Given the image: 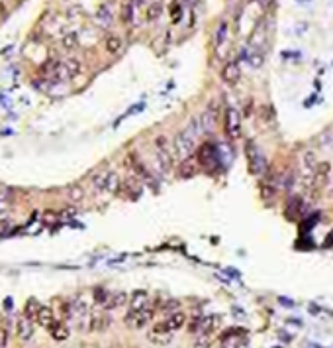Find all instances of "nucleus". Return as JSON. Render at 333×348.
<instances>
[{
    "label": "nucleus",
    "instance_id": "obj_23",
    "mask_svg": "<svg viewBox=\"0 0 333 348\" xmlns=\"http://www.w3.org/2000/svg\"><path fill=\"white\" fill-rule=\"evenodd\" d=\"M96 24L98 26H102V28H108L110 24H112V10H110V6L108 4H102L100 8H98V12H96Z\"/></svg>",
    "mask_w": 333,
    "mask_h": 348
},
{
    "label": "nucleus",
    "instance_id": "obj_37",
    "mask_svg": "<svg viewBox=\"0 0 333 348\" xmlns=\"http://www.w3.org/2000/svg\"><path fill=\"white\" fill-rule=\"evenodd\" d=\"M110 295H112V293H108L106 289H102V287H98V289H94V301H96V303H100V305H104V307H106V303H108Z\"/></svg>",
    "mask_w": 333,
    "mask_h": 348
},
{
    "label": "nucleus",
    "instance_id": "obj_42",
    "mask_svg": "<svg viewBox=\"0 0 333 348\" xmlns=\"http://www.w3.org/2000/svg\"><path fill=\"white\" fill-rule=\"evenodd\" d=\"M129 2H131V4H134V6H141V4H143V2H145V0H129Z\"/></svg>",
    "mask_w": 333,
    "mask_h": 348
},
{
    "label": "nucleus",
    "instance_id": "obj_6",
    "mask_svg": "<svg viewBox=\"0 0 333 348\" xmlns=\"http://www.w3.org/2000/svg\"><path fill=\"white\" fill-rule=\"evenodd\" d=\"M198 164L204 169H216L220 164V156L218 150L214 147V144H204L198 147Z\"/></svg>",
    "mask_w": 333,
    "mask_h": 348
},
{
    "label": "nucleus",
    "instance_id": "obj_29",
    "mask_svg": "<svg viewBox=\"0 0 333 348\" xmlns=\"http://www.w3.org/2000/svg\"><path fill=\"white\" fill-rule=\"evenodd\" d=\"M123 189H125V193H127V197H131V199H136L138 195H140L141 187L140 183L136 181V179H129V181H125V183L122 185Z\"/></svg>",
    "mask_w": 333,
    "mask_h": 348
},
{
    "label": "nucleus",
    "instance_id": "obj_16",
    "mask_svg": "<svg viewBox=\"0 0 333 348\" xmlns=\"http://www.w3.org/2000/svg\"><path fill=\"white\" fill-rule=\"evenodd\" d=\"M16 334L20 340H30L32 336H34V321H30V319H20L16 325Z\"/></svg>",
    "mask_w": 333,
    "mask_h": 348
},
{
    "label": "nucleus",
    "instance_id": "obj_35",
    "mask_svg": "<svg viewBox=\"0 0 333 348\" xmlns=\"http://www.w3.org/2000/svg\"><path fill=\"white\" fill-rule=\"evenodd\" d=\"M79 45V36L77 34H67V36H63V47L65 49H75Z\"/></svg>",
    "mask_w": 333,
    "mask_h": 348
},
{
    "label": "nucleus",
    "instance_id": "obj_22",
    "mask_svg": "<svg viewBox=\"0 0 333 348\" xmlns=\"http://www.w3.org/2000/svg\"><path fill=\"white\" fill-rule=\"evenodd\" d=\"M165 323H167V327H169V330H178V329H182L184 325H186V315L184 313H180V311H176L173 313V315H169L167 319H165Z\"/></svg>",
    "mask_w": 333,
    "mask_h": 348
},
{
    "label": "nucleus",
    "instance_id": "obj_2",
    "mask_svg": "<svg viewBox=\"0 0 333 348\" xmlns=\"http://www.w3.org/2000/svg\"><path fill=\"white\" fill-rule=\"evenodd\" d=\"M245 156H247V167H249V173L251 175H263L264 171H267V167H269V164H267V158H264V154L257 147V144L255 142H247L245 144Z\"/></svg>",
    "mask_w": 333,
    "mask_h": 348
},
{
    "label": "nucleus",
    "instance_id": "obj_3",
    "mask_svg": "<svg viewBox=\"0 0 333 348\" xmlns=\"http://www.w3.org/2000/svg\"><path fill=\"white\" fill-rule=\"evenodd\" d=\"M155 317V309L153 307H145L141 311H127V315L123 317V323L129 329H143L147 327Z\"/></svg>",
    "mask_w": 333,
    "mask_h": 348
},
{
    "label": "nucleus",
    "instance_id": "obj_19",
    "mask_svg": "<svg viewBox=\"0 0 333 348\" xmlns=\"http://www.w3.org/2000/svg\"><path fill=\"white\" fill-rule=\"evenodd\" d=\"M37 325L39 327H43V329H51V325L55 323V315H53V309L51 307H43L41 305V309H39V313H37Z\"/></svg>",
    "mask_w": 333,
    "mask_h": 348
},
{
    "label": "nucleus",
    "instance_id": "obj_1",
    "mask_svg": "<svg viewBox=\"0 0 333 348\" xmlns=\"http://www.w3.org/2000/svg\"><path fill=\"white\" fill-rule=\"evenodd\" d=\"M92 189L94 191H104V193H118L122 189L120 175L112 169H100L92 175Z\"/></svg>",
    "mask_w": 333,
    "mask_h": 348
},
{
    "label": "nucleus",
    "instance_id": "obj_34",
    "mask_svg": "<svg viewBox=\"0 0 333 348\" xmlns=\"http://www.w3.org/2000/svg\"><path fill=\"white\" fill-rule=\"evenodd\" d=\"M210 346H212V336H208V334H198L192 344V348H210Z\"/></svg>",
    "mask_w": 333,
    "mask_h": 348
},
{
    "label": "nucleus",
    "instance_id": "obj_20",
    "mask_svg": "<svg viewBox=\"0 0 333 348\" xmlns=\"http://www.w3.org/2000/svg\"><path fill=\"white\" fill-rule=\"evenodd\" d=\"M49 334H51L53 340L61 342V340H67L69 338V327L63 323V321H55L49 329Z\"/></svg>",
    "mask_w": 333,
    "mask_h": 348
},
{
    "label": "nucleus",
    "instance_id": "obj_30",
    "mask_svg": "<svg viewBox=\"0 0 333 348\" xmlns=\"http://www.w3.org/2000/svg\"><path fill=\"white\" fill-rule=\"evenodd\" d=\"M69 201L73 203H81L83 199H85V189L81 187V185H73V187H69Z\"/></svg>",
    "mask_w": 333,
    "mask_h": 348
},
{
    "label": "nucleus",
    "instance_id": "obj_24",
    "mask_svg": "<svg viewBox=\"0 0 333 348\" xmlns=\"http://www.w3.org/2000/svg\"><path fill=\"white\" fill-rule=\"evenodd\" d=\"M104 45H106V52H108L110 55H118L120 52H122L123 41H122V37L120 36H108L106 37V41H104Z\"/></svg>",
    "mask_w": 333,
    "mask_h": 348
},
{
    "label": "nucleus",
    "instance_id": "obj_26",
    "mask_svg": "<svg viewBox=\"0 0 333 348\" xmlns=\"http://www.w3.org/2000/svg\"><path fill=\"white\" fill-rule=\"evenodd\" d=\"M39 309H41V305H39L35 299H28V303H26V307H24V315H26V319H30V321L37 319Z\"/></svg>",
    "mask_w": 333,
    "mask_h": 348
},
{
    "label": "nucleus",
    "instance_id": "obj_25",
    "mask_svg": "<svg viewBox=\"0 0 333 348\" xmlns=\"http://www.w3.org/2000/svg\"><path fill=\"white\" fill-rule=\"evenodd\" d=\"M125 303H127V293L118 291V293L110 295V299H108V303H106V309H108V311H112V309H120V307H123Z\"/></svg>",
    "mask_w": 333,
    "mask_h": 348
},
{
    "label": "nucleus",
    "instance_id": "obj_38",
    "mask_svg": "<svg viewBox=\"0 0 333 348\" xmlns=\"http://www.w3.org/2000/svg\"><path fill=\"white\" fill-rule=\"evenodd\" d=\"M10 342V329L8 325H2L0 327V348H6Z\"/></svg>",
    "mask_w": 333,
    "mask_h": 348
},
{
    "label": "nucleus",
    "instance_id": "obj_17",
    "mask_svg": "<svg viewBox=\"0 0 333 348\" xmlns=\"http://www.w3.org/2000/svg\"><path fill=\"white\" fill-rule=\"evenodd\" d=\"M302 213H304V203H302L300 197H292L290 201L286 203V207H284V215L290 220L298 219Z\"/></svg>",
    "mask_w": 333,
    "mask_h": 348
},
{
    "label": "nucleus",
    "instance_id": "obj_5",
    "mask_svg": "<svg viewBox=\"0 0 333 348\" xmlns=\"http://www.w3.org/2000/svg\"><path fill=\"white\" fill-rule=\"evenodd\" d=\"M224 128L229 140H237L241 136V114L233 107H228L224 112Z\"/></svg>",
    "mask_w": 333,
    "mask_h": 348
},
{
    "label": "nucleus",
    "instance_id": "obj_43",
    "mask_svg": "<svg viewBox=\"0 0 333 348\" xmlns=\"http://www.w3.org/2000/svg\"><path fill=\"white\" fill-rule=\"evenodd\" d=\"M53 217H55V215H53V213H45V220H47V222H51V220H53Z\"/></svg>",
    "mask_w": 333,
    "mask_h": 348
},
{
    "label": "nucleus",
    "instance_id": "obj_4",
    "mask_svg": "<svg viewBox=\"0 0 333 348\" xmlns=\"http://www.w3.org/2000/svg\"><path fill=\"white\" fill-rule=\"evenodd\" d=\"M155 147H157V160L165 169H169L175 162V150H173V140L167 136H157L155 138Z\"/></svg>",
    "mask_w": 333,
    "mask_h": 348
},
{
    "label": "nucleus",
    "instance_id": "obj_15",
    "mask_svg": "<svg viewBox=\"0 0 333 348\" xmlns=\"http://www.w3.org/2000/svg\"><path fill=\"white\" fill-rule=\"evenodd\" d=\"M173 150H175V160H186L188 156H190V152H192V147L186 144V140L178 134V136H175V140H173Z\"/></svg>",
    "mask_w": 333,
    "mask_h": 348
},
{
    "label": "nucleus",
    "instance_id": "obj_28",
    "mask_svg": "<svg viewBox=\"0 0 333 348\" xmlns=\"http://www.w3.org/2000/svg\"><path fill=\"white\" fill-rule=\"evenodd\" d=\"M161 14H163V6H161V2H153V4H149L147 12H145V18L149 20V22H155Z\"/></svg>",
    "mask_w": 333,
    "mask_h": 348
},
{
    "label": "nucleus",
    "instance_id": "obj_27",
    "mask_svg": "<svg viewBox=\"0 0 333 348\" xmlns=\"http://www.w3.org/2000/svg\"><path fill=\"white\" fill-rule=\"evenodd\" d=\"M178 175H180V177H184V179L194 177V175H196V164L188 162V160H184L182 165H180V169H178Z\"/></svg>",
    "mask_w": 333,
    "mask_h": 348
},
{
    "label": "nucleus",
    "instance_id": "obj_40",
    "mask_svg": "<svg viewBox=\"0 0 333 348\" xmlns=\"http://www.w3.org/2000/svg\"><path fill=\"white\" fill-rule=\"evenodd\" d=\"M176 309H178V301H175V299H171V301H167L163 305V313H169V315L176 313Z\"/></svg>",
    "mask_w": 333,
    "mask_h": 348
},
{
    "label": "nucleus",
    "instance_id": "obj_32",
    "mask_svg": "<svg viewBox=\"0 0 333 348\" xmlns=\"http://www.w3.org/2000/svg\"><path fill=\"white\" fill-rule=\"evenodd\" d=\"M180 18H182V0H173V4H171V20L175 24H178Z\"/></svg>",
    "mask_w": 333,
    "mask_h": 348
},
{
    "label": "nucleus",
    "instance_id": "obj_41",
    "mask_svg": "<svg viewBox=\"0 0 333 348\" xmlns=\"http://www.w3.org/2000/svg\"><path fill=\"white\" fill-rule=\"evenodd\" d=\"M271 2H273V0H259V4H261V6H263V8H267V6H269V4H271Z\"/></svg>",
    "mask_w": 333,
    "mask_h": 348
},
{
    "label": "nucleus",
    "instance_id": "obj_21",
    "mask_svg": "<svg viewBox=\"0 0 333 348\" xmlns=\"http://www.w3.org/2000/svg\"><path fill=\"white\" fill-rule=\"evenodd\" d=\"M81 69H83V65H81V61H79L77 57H69V59L63 61V71H65V77H67V79L77 77V75L81 73Z\"/></svg>",
    "mask_w": 333,
    "mask_h": 348
},
{
    "label": "nucleus",
    "instance_id": "obj_9",
    "mask_svg": "<svg viewBox=\"0 0 333 348\" xmlns=\"http://www.w3.org/2000/svg\"><path fill=\"white\" fill-rule=\"evenodd\" d=\"M329 171H331V165L327 164V162H319L317 164V167L314 169V175H312V191L314 193H319L327 185Z\"/></svg>",
    "mask_w": 333,
    "mask_h": 348
},
{
    "label": "nucleus",
    "instance_id": "obj_31",
    "mask_svg": "<svg viewBox=\"0 0 333 348\" xmlns=\"http://www.w3.org/2000/svg\"><path fill=\"white\" fill-rule=\"evenodd\" d=\"M304 167H306L308 171H312V173H314V169H316V167H317L316 154H314L312 150H308V152H304Z\"/></svg>",
    "mask_w": 333,
    "mask_h": 348
},
{
    "label": "nucleus",
    "instance_id": "obj_36",
    "mask_svg": "<svg viewBox=\"0 0 333 348\" xmlns=\"http://www.w3.org/2000/svg\"><path fill=\"white\" fill-rule=\"evenodd\" d=\"M226 36H228V24H226V22H222V24H220V28H218V34H216V45H218V47L226 41Z\"/></svg>",
    "mask_w": 333,
    "mask_h": 348
},
{
    "label": "nucleus",
    "instance_id": "obj_10",
    "mask_svg": "<svg viewBox=\"0 0 333 348\" xmlns=\"http://www.w3.org/2000/svg\"><path fill=\"white\" fill-rule=\"evenodd\" d=\"M198 124H200V128H202V134H210L212 130L216 128V124H218V110H216V105H210L208 109L200 114Z\"/></svg>",
    "mask_w": 333,
    "mask_h": 348
},
{
    "label": "nucleus",
    "instance_id": "obj_39",
    "mask_svg": "<svg viewBox=\"0 0 333 348\" xmlns=\"http://www.w3.org/2000/svg\"><path fill=\"white\" fill-rule=\"evenodd\" d=\"M261 63H263V54L259 49H253V54L249 55V65L251 67H261Z\"/></svg>",
    "mask_w": 333,
    "mask_h": 348
},
{
    "label": "nucleus",
    "instance_id": "obj_33",
    "mask_svg": "<svg viewBox=\"0 0 333 348\" xmlns=\"http://www.w3.org/2000/svg\"><path fill=\"white\" fill-rule=\"evenodd\" d=\"M134 4L131 2H125L123 4V8H122V20L125 22V24H131L134 22Z\"/></svg>",
    "mask_w": 333,
    "mask_h": 348
},
{
    "label": "nucleus",
    "instance_id": "obj_18",
    "mask_svg": "<svg viewBox=\"0 0 333 348\" xmlns=\"http://www.w3.org/2000/svg\"><path fill=\"white\" fill-rule=\"evenodd\" d=\"M147 303H149V295L145 293V291H141V289H138V291H134L131 297H129V311H141V309L149 307Z\"/></svg>",
    "mask_w": 333,
    "mask_h": 348
},
{
    "label": "nucleus",
    "instance_id": "obj_14",
    "mask_svg": "<svg viewBox=\"0 0 333 348\" xmlns=\"http://www.w3.org/2000/svg\"><path fill=\"white\" fill-rule=\"evenodd\" d=\"M125 165H127L136 175H140L143 179H149V171H147V167L143 165V162H141L140 156H138L136 152H131V154L125 156Z\"/></svg>",
    "mask_w": 333,
    "mask_h": 348
},
{
    "label": "nucleus",
    "instance_id": "obj_13",
    "mask_svg": "<svg viewBox=\"0 0 333 348\" xmlns=\"http://www.w3.org/2000/svg\"><path fill=\"white\" fill-rule=\"evenodd\" d=\"M220 327H222V317L220 315H208V317H204L200 321L198 334H208V336H212Z\"/></svg>",
    "mask_w": 333,
    "mask_h": 348
},
{
    "label": "nucleus",
    "instance_id": "obj_12",
    "mask_svg": "<svg viewBox=\"0 0 333 348\" xmlns=\"http://www.w3.org/2000/svg\"><path fill=\"white\" fill-rule=\"evenodd\" d=\"M222 79H224V83H228V85H237L239 79H241L239 63H237V61H229V63H226L224 69H222Z\"/></svg>",
    "mask_w": 333,
    "mask_h": 348
},
{
    "label": "nucleus",
    "instance_id": "obj_44",
    "mask_svg": "<svg viewBox=\"0 0 333 348\" xmlns=\"http://www.w3.org/2000/svg\"><path fill=\"white\" fill-rule=\"evenodd\" d=\"M325 246H333V236H331V234H329V236H327V240H325Z\"/></svg>",
    "mask_w": 333,
    "mask_h": 348
},
{
    "label": "nucleus",
    "instance_id": "obj_8",
    "mask_svg": "<svg viewBox=\"0 0 333 348\" xmlns=\"http://www.w3.org/2000/svg\"><path fill=\"white\" fill-rule=\"evenodd\" d=\"M220 346L222 348H247V340L243 336V330L229 329L220 336Z\"/></svg>",
    "mask_w": 333,
    "mask_h": 348
},
{
    "label": "nucleus",
    "instance_id": "obj_7",
    "mask_svg": "<svg viewBox=\"0 0 333 348\" xmlns=\"http://www.w3.org/2000/svg\"><path fill=\"white\" fill-rule=\"evenodd\" d=\"M147 338H149V342H153L157 346H165V344H169L173 340V330H169L167 323L161 321V323H157L153 329L147 332Z\"/></svg>",
    "mask_w": 333,
    "mask_h": 348
},
{
    "label": "nucleus",
    "instance_id": "obj_11",
    "mask_svg": "<svg viewBox=\"0 0 333 348\" xmlns=\"http://www.w3.org/2000/svg\"><path fill=\"white\" fill-rule=\"evenodd\" d=\"M110 327V315L104 311H92L88 317V330L90 332H102Z\"/></svg>",
    "mask_w": 333,
    "mask_h": 348
}]
</instances>
